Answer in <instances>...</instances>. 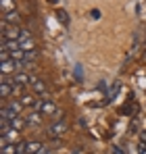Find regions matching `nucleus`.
Instances as JSON below:
<instances>
[{
  "label": "nucleus",
  "mask_w": 146,
  "mask_h": 154,
  "mask_svg": "<svg viewBox=\"0 0 146 154\" xmlns=\"http://www.w3.org/2000/svg\"><path fill=\"white\" fill-rule=\"evenodd\" d=\"M17 71H19V67H17V63H15L13 58H11V60H4V63H2V75L8 77V75H15Z\"/></svg>",
  "instance_id": "nucleus-7"
},
{
  "label": "nucleus",
  "mask_w": 146,
  "mask_h": 154,
  "mask_svg": "<svg viewBox=\"0 0 146 154\" xmlns=\"http://www.w3.org/2000/svg\"><path fill=\"white\" fill-rule=\"evenodd\" d=\"M25 119H27V123H29V125H40V119H42V112H38V110H33V112H29V115H27Z\"/></svg>",
  "instance_id": "nucleus-12"
},
{
  "label": "nucleus",
  "mask_w": 146,
  "mask_h": 154,
  "mask_svg": "<svg viewBox=\"0 0 146 154\" xmlns=\"http://www.w3.org/2000/svg\"><path fill=\"white\" fill-rule=\"evenodd\" d=\"M0 154H17V144H11V142L2 144V150H0Z\"/></svg>",
  "instance_id": "nucleus-15"
},
{
  "label": "nucleus",
  "mask_w": 146,
  "mask_h": 154,
  "mask_svg": "<svg viewBox=\"0 0 146 154\" xmlns=\"http://www.w3.org/2000/svg\"><path fill=\"white\" fill-rule=\"evenodd\" d=\"M27 40H31V31L29 29H21L19 31V44L21 42H27Z\"/></svg>",
  "instance_id": "nucleus-18"
},
{
  "label": "nucleus",
  "mask_w": 146,
  "mask_h": 154,
  "mask_svg": "<svg viewBox=\"0 0 146 154\" xmlns=\"http://www.w3.org/2000/svg\"><path fill=\"white\" fill-rule=\"evenodd\" d=\"M40 154H52V152H50V150H42Z\"/></svg>",
  "instance_id": "nucleus-25"
},
{
  "label": "nucleus",
  "mask_w": 146,
  "mask_h": 154,
  "mask_svg": "<svg viewBox=\"0 0 146 154\" xmlns=\"http://www.w3.org/2000/svg\"><path fill=\"white\" fill-rule=\"evenodd\" d=\"M11 58H13V60H17V63H23V60H25V50L19 48V50L11 52Z\"/></svg>",
  "instance_id": "nucleus-16"
},
{
  "label": "nucleus",
  "mask_w": 146,
  "mask_h": 154,
  "mask_svg": "<svg viewBox=\"0 0 146 154\" xmlns=\"http://www.w3.org/2000/svg\"><path fill=\"white\" fill-rule=\"evenodd\" d=\"M21 110H23V104L21 100H15V102L6 104V106H2V110H0V117H4V119H15V117H21Z\"/></svg>",
  "instance_id": "nucleus-1"
},
{
  "label": "nucleus",
  "mask_w": 146,
  "mask_h": 154,
  "mask_svg": "<svg viewBox=\"0 0 146 154\" xmlns=\"http://www.w3.org/2000/svg\"><path fill=\"white\" fill-rule=\"evenodd\" d=\"M27 150V142H17V154H25Z\"/></svg>",
  "instance_id": "nucleus-21"
},
{
  "label": "nucleus",
  "mask_w": 146,
  "mask_h": 154,
  "mask_svg": "<svg viewBox=\"0 0 146 154\" xmlns=\"http://www.w3.org/2000/svg\"><path fill=\"white\" fill-rule=\"evenodd\" d=\"M59 19H61V23H65V25H67V15H63V13H59Z\"/></svg>",
  "instance_id": "nucleus-23"
},
{
  "label": "nucleus",
  "mask_w": 146,
  "mask_h": 154,
  "mask_svg": "<svg viewBox=\"0 0 146 154\" xmlns=\"http://www.w3.org/2000/svg\"><path fill=\"white\" fill-rule=\"evenodd\" d=\"M11 125H13V129H17V131H21V129H25L29 123H27V119L25 117H15L13 121H11Z\"/></svg>",
  "instance_id": "nucleus-10"
},
{
  "label": "nucleus",
  "mask_w": 146,
  "mask_h": 154,
  "mask_svg": "<svg viewBox=\"0 0 146 154\" xmlns=\"http://www.w3.org/2000/svg\"><path fill=\"white\" fill-rule=\"evenodd\" d=\"M17 137H19V131H17V129H11L8 133H4V135H2V144H6V142L17 144Z\"/></svg>",
  "instance_id": "nucleus-11"
},
{
  "label": "nucleus",
  "mask_w": 146,
  "mask_h": 154,
  "mask_svg": "<svg viewBox=\"0 0 146 154\" xmlns=\"http://www.w3.org/2000/svg\"><path fill=\"white\" fill-rule=\"evenodd\" d=\"M33 110L42 112V115H54V112H56V104L52 102L50 98H44V100H38V104H36Z\"/></svg>",
  "instance_id": "nucleus-4"
},
{
  "label": "nucleus",
  "mask_w": 146,
  "mask_h": 154,
  "mask_svg": "<svg viewBox=\"0 0 146 154\" xmlns=\"http://www.w3.org/2000/svg\"><path fill=\"white\" fill-rule=\"evenodd\" d=\"M0 58H2V63H4V60H11V52L6 50V48H2V52H0Z\"/></svg>",
  "instance_id": "nucleus-22"
},
{
  "label": "nucleus",
  "mask_w": 146,
  "mask_h": 154,
  "mask_svg": "<svg viewBox=\"0 0 146 154\" xmlns=\"http://www.w3.org/2000/svg\"><path fill=\"white\" fill-rule=\"evenodd\" d=\"M19 31L21 27L17 25H2V42H8V40H19Z\"/></svg>",
  "instance_id": "nucleus-5"
},
{
  "label": "nucleus",
  "mask_w": 146,
  "mask_h": 154,
  "mask_svg": "<svg viewBox=\"0 0 146 154\" xmlns=\"http://www.w3.org/2000/svg\"><path fill=\"white\" fill-rule=\"evenodd\" d=\"M21 104H23V106H31V108H36L38 100H36V96H31V94H25L23 98H21Z\"/></svg>",
  "instance_id": "nucleus-14"
},
{
  "label": "nucleus",
  "mask_w": 146,
  "mask_h": 154,
  "mask_svg": "<svg viewBox=\"0 0 146 154\" xmlns=\"http://www.w3.org/2000/svg\"><path fill=\"white\" fill-rule=\"evenodd\" d=\"M15 11V0H2V13Z\"/></svg>",
  "instance_id": "nucleus-17"
},
{
  "label": "nucleus",
  "mask_w": 146,
  "mask_h": 154,
  "mask_svg": "<svg viewBox=\"0 0 146 154\" xmlns=\"http://www.w3.org/2000/svg\"><path fill=\"white\" fill-rule=\"evenodd\" d=\"M42 150H46L42 142H27V150H25V154H40Z\"/></svg>",
  "instance_id": "nucleus-9"
},
{
  "label": "nucleus",
  "mask_w": 146,
  "mask_h": 154,
  "mask_svg": "<svg viewBox=\"0 0 146 154\" xmlns=\"http://www.w3.org/2000/svg\"><path fill=\"white\" fill-rule=\"evenodd\" d=\"M2 21L6 25H19L21 23V15L17 11H11V13H2Z\"/></svg>",
  "instance_id": "nucleus-6"
},
{
  "label": "nucleus",
  "mask_w": 146,
  "mask_h": 154,
  "mask_svg": "<svg viewBox=\"0 0 146 154\" xmlns=\"http://www.w3.org/2000/svg\"><path fill=\"white\" fill-rule=\"evenodd\" d=\"M2 48H6L8 52H15L21 48V44H19V40H8V42H2Z\"/></svg>",
  "instance_id": "nucleus-13"
},
{
  "label": "nucleus",
  "mask_w": 146,
  "mask_h": 154,
  "mask_svg": "<svg viewBox=\"0 0 146 154\" xmlns=\"http://www.w3.org/2000/svg\"><path fill=\"white\" fill-rule=\"evenodd\" d=\"M21 50H25V52H31V50H33V38H31V40H27V42H21Z\"/></svg>",
  "instance_id": "nucleus-19"
},
{
  "label": "nucleus",
  "mask_w": 146,
  "mask_h": 154,
  "mask_svg": "<svg viewBox=\"0 0 146 154\" xmlns=\"http://www.w3.org/2000/svg\"><path fill=\"white\" fill-rule=\"evenodd\" d=\"M67 127H69V123L65 119H56V121H52L48 125V135L50 137H59V135H63L67 131Z\"/></svg>",
  "instance_id": "nucleus-3"
},
{
  "label": "nucleus",
  "mask_w": 146,
  "mask_h": 154,
  "mask_svg": "<svg viewBox=\"0 0 146 154\" xmlns=\"http://www.w3.org/2000/svg\"><path fill=\"white\" fill-rule=\"evenodd\" d=\"M73 154H79V150H75V152H73Z\"/></svg>",
  "instance_id": "nucleus-26"
},
{
  "label": "nucleus",
  "mask_w": 146,
  "mask_h": 154,
  "mask_svg": "<svg viewBox=\"0 0 146 154\" xmlns=\"http://www.w3.org/2000/svg\"><path fill=\"white\" fill-rule=\"evenodd\" d=\"M31 92H33V94H38V96H46V92H48V85H46L42 79H36V81L31 83Z\"/></svg>",
  "instance_id": "nucleus-8"
},
{
  "label": "nucleus",
  "mask_w": 146,
  "mask_h": 154,
  "mask_svg": "<svg viewBox=\"0 0 146 154\" xmlns=\"http://www.w3.org/2000/svg\"><path fill=\"white\" fill-rule=\"evenodd\" d=\"M36 58H38V52H36V50L25 52V65H27V63H31V60H36Z\"/></svg>",
  "instance_id": "nucleus-20"
},
{
  "label": "nucleus",
  "mask_w": 146,
  "mask_h": 154,
  "mask_svg": "<svg viewBox=\"0 0 146 154\" xmlns=\"http://www.w3.org/2000/svg\"><path fill=\"white\" fill-rule=\"evenodd\" d=\"M113 154H123V152H121V148H113Z\"/></svg>",
  "instance_id": "nucleus-24"
},
{
  "label": "nucleus",
  "mask_w": 146,
  "mask_h": 154,
  "mask_svg": "<svg viewBox=\"0 0 146 154\" xmlns=\"http://www.w3.org/2000/svg\"><path fill=\"white\" fill-rule=\"evenodd\" d=\"M36 79H38V77L31 75V73H27V71H17V73L13 75V85H21V88H25V85H31Z\"/></svg>",
  "instance_id": "nucleus-2"
}]
</instances>
